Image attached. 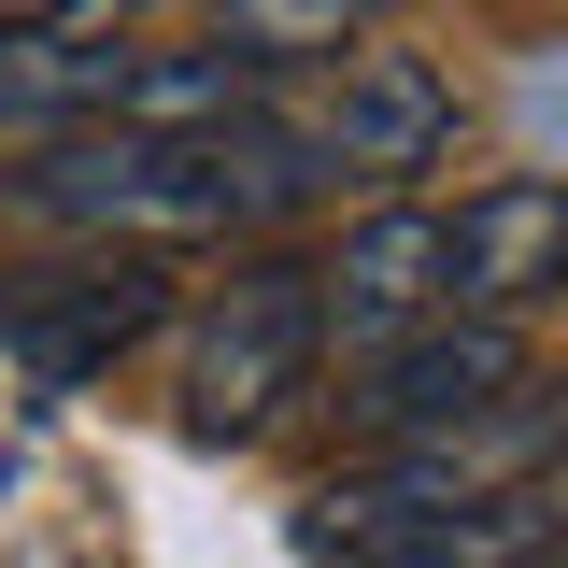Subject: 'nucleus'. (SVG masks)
I'll return each instance as SVG.
<instances>
[{"mask_svg":"<svg viewBox=\"0 0 568 568\" xmlns=\"http://www.w3.org/2000/svg\"><path fill=\"white\" fill-rule=\"evenodd\" d=\"M298 200H327L313 142L284 129V100L256 129H213V142H142V129H71L43 156L0 171V213L43 227L58 256H156V242H256Z\"/></svg>","mask_w":568,"mask_h":568,"instance_id":"1","label":"nucleus"},{"mask_svg":"<svg viewBox=\"0 0 568 568\" xmlns=\"http://www.w3.org/2000/svg\"><path fill=\"white\" fill-rule=\"evenodd\" d=\"M313 369H327V284L313 256H227L200 284V313H185V426L200 440H256L271 413L313 398Z\"/></svg>","mask_w":568,"mask_h":568,"instance_id":"2","label":"nucleus"},{"mask_svg":"<svg viewBox=\"0 0 568 568\" xmlns=\"http://www.w3.org/2000/svg\"><path fill=\"white\" fill-rule=\"evenodd\" d=\"M142 327H171V271L156 256H29V271H0V355L43 398H85Z\"/></svg>","mask_w":568,"mask_h":568,"instance_id":"3","label":"nucleus"},{"mask_svg":"<svg viewBox=\"0 0 568 568\" xmlns=\"http://www.w3.org/2000/svg\"><path fill=\"white\" fill-rule=\"evenodd\" d=\"M284 129L313 142L327 185H384V200H398L426 156L455 142V85H440L426 43H355V58H327V85H313Z\"/></svg>","mask_w":568,"mask_h":568,"instance_id":"4","label":"nucleus"},{"mask_svg":"<svg viewBox=\"0 0 568 568\" xmlns=\"http://www.w3.org/2000/svg\"><path fill=\"white\" fill-rule=\"evenodd\" d=\"M540 369H526V327H484V313H440V327H413V342L355 355L342 369V413L369 426V440H440V426H484L497 398H526Z\"/></svg>","mask_w":568,"mask_h":568,"instance_id":"5","label":"nucleus"},{"mask_svg":"<svg viewBox=\"0 0 568 568\" xmlns=\"http://www.w3.org/2000/svg\"><path fill=\"white\" fill-rule=\"evenodd\" d=\"M313 284H327V342L355 369V355H384V342H413V327L455 313V242H440L426 200H384V213H355L342 242L313 256Z\"/></svg>","mask_w":568,"mask_h":568,"instance_id":"6","label":"nucleus"},{"mask_svg":"<svg viewBox=\"0 0 568 568\" xmlns=\"http://www.w3.org/2000/svg\"><path fill=\"white\" fill-rule=\"evenodd\" d=\"M129 29L114 14H0V156H43L71 129H114L129 100Z\"/></svg>","mask_w":568,"mask_h":568,"instance_id":"7","label":"nucleus"},{"mask_svg":"<svg viewBox=\"0 0 568 568\" xmlns=\"http://www.w3.org/2000/svg\"><path fill=\"white\" fill-rule=\"evenodd\" d=\"M440 242H455V313H484V327H526L568 298V185H540V171L469 185L440 213Z\"/></svg>","mask_w":568,"mask_h":568,"instance_id":"8","label":"nucleus"},{"mask_svg":"<svg viewBox=\"0 0 568 568\" xmlns=\"http://www.w3.org/2000/svg\"><path fill=\"white\" fill-rule=\"evenodd\" d=\"M271 114V71H242L227 43H142L129 58V100H114V129H142V142H213V129H256Z\"/></svg>","mask_w":568,"mask_h":568,"instance_id":"9","label":"nucleus"},{"mask_svg":"<svg viewBox=\"0 0 568 568\" xmlns=\"http://www.w3.org/2000/svg\"><path fill=\"white\" fill-rule=\"evenodd\" d=\"M540 555H555V511L540 497H484V511H426V526L342 540L327 568H540Z\"/></svg>","mask_w":568,"mask_h":568,"instance_id":"10","label":"nucleus"},{"mask_svg":"<svg viewBox=\"0 0 568 568\" xmlns=\"http://www.w3.org/2000/svg\"><path fill=\"white\" fill-rule=\"evenodd\" d=\"M540 511H555V555H568V455H555V484H540Z\"/></svg>","mask_w":568,"mask_h":568,"instance_id":"11","label":"nucleus"},{"mask_svg":"<svg viewBox=\"0 0 568 568\" xmlns=\"http://www.w3.org/2000/svg\"><path fill=\"white\" fill-rule=\"evenodd\" d=\"M540 568H568V555H540Z\"/></svg>","mask_w":568,"mask_h":568,"instance_id":"12","label":"nucleus"}]
</instances>
